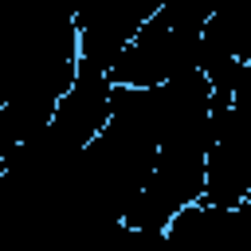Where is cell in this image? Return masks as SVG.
Segmentation results:
<instances>
[{"label": "cell", "instance_id": "cell-1", "mask_svg": "<svg viewBox=\"0 0 251 251\" xmlns=\"http://www.w3.org/2000/svg\"><path fill=\"white\" fill-rule=\"evenodd\" d=\"M216 122H220V110L212 106L208 118L188 122L176 133L161 137L157 161H153L145 184L137 188V196L122 212L126 227L161 235L165 224L180 208H188L192 200L204 196V176H208V153H212V141H216Z\"/></svg>", "mask_w": 251, "mask_h": 251}, {"label": "cell", "instance_id": "cell-2", "mask_svg": "<svg viewBox=\"0 0 251 251\" xmlns=\"http://www.w3.org/2000/svg\"><path fill=\"white\" fill-rule=\"evenodd\" d=\"M200 51H204V27L173 16L169 8H157L137 27V35L118 51L106 75L114 86H157L173 75L200 67Z\"/></svg>", "mask_w": 251, "mask_h": 251}, {"label": "cell", "instance_id": "cell-3", "mask_svg": "<svg viewBox=\"0 0 251 251\" xmlns=\"http://www.w3.org/2000/svg\"><path fill=\"white\" fill-rule=\"evenodd\" d=\"M110 94H114L110 75L90 63H78V71H75L71 86L63 90V98L55 102L47 126L31 141H24L20 149H27L43 161H71L110 122Z\"/></svg>", "mask_w": 251, "mask_h": 251}, {"label": "cell", "instance_id": "cell-4", "mask_svg": "<svg viewBox=\"0 0 251 251\" xmlns=\"http://www.w3.org/2000/svg\"><path fill=\"white\" fill-rule=\"evenodd\" d=\"M0 173H4V157H0Z\"/></svg>", "mask_w": 251, "mask_h": 251}]
</instances>
